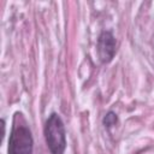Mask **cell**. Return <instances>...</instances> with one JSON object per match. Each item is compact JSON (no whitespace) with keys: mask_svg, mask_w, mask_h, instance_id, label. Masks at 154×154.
<instances>
[{"mask_svg":"<svg viewBox=\"0 0 154 154\" xmlns=\"http://www.w3.org/2000/svg\"><path fill=\"white\" fill-rule=\"evenodd\" d=\"M102 123H103V125H105L106 129H109V128L114 126L118 123V117H117V114L114 112L109 111V112H107L105 114V117L102 119Z\"/></svg>","mask_w":154,"mask_h":154,"instance_id":"277c9868","label":"cell"},{"mask_svg":"<svg viewBox=\"0 0 154 154\" xmlns=\"http://www.w3.org/2000/svg\"><path fill=\"white\" fill-rule=\"evenodd\" d=\"M1 128H2V138H4V136H5V120L4 119H1Z\"/></svg>","mask_w":154,"mask_h":154,"instance_id":"5b68a950","label":"cell"},{"mask_svg":"<svg viewBox=\"0 0 154 154\" xmlns=\"http://www.w3.org/2000/svg\"><path fill=\"white\" fill-rule=\"evenodd\" d=\"M45 138L52 154H64L66 149V132L59 114L52 113L46 120Z\"/></svg>","mask_w":154,"mask_h":154,"instance_id":"6da1fadb","label":"cell"},{"mask_svg":"<svg viewBox=\"0 0 154 154\" xmlns=\"http://www.w3.org/2000/svg\"><path fill=\"white\" fill-rule=\"evenodd\" d=\"M97 55L101 63H109L116 54V38L111 31H102L97 38Z\"/></svg>","mask_w":154,"mask_h":154,"instance_id":"3957f363","label":"cell"},{"mask_svg":"<svg viewBox=\"0 0 154 154\" xmlns=\"http://www.w3.org/2000/svg\"><path fill=\"white\" fill-rule=\"evenodd\" d=\"M34 140L25 125H14L8 140V154H32Z\"/></svg>","mask_w":154,"mask_h":154,"instance_id":"7a4b0ae2","label":"cell"}]
</instances>
